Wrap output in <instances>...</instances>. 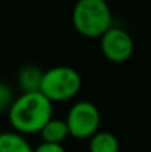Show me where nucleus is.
Instances as JSON below:
<instances>
[{"mask_svg":"<svg viewBox=\"0 0 151 152\" xmlns=\"http://www.w3.org/2000/svg\"><path fill=\"white\" fill-rule=\"evenodd\" d=\"M65 124L70 136L76 139H91L96 132H99V109L89 101L76 102L67 112Z\"/></svg>","mask_w":151,"mask_h":152,"instance_id":"obj_4","label":"nucleus"},{"mask_svg":"<svg viewBox=\"0 0 151 152\" xmlns=\"http://www.w3.org/2000/svg\"><path fill=\"white\" fill-rule=\"evenodd\" d=\"M39 133H40L42 142L59 143V145H62V142L70 136L65 120H59V118H53V117L43 126V129Z\"/></svg>","mask_w":151,"mask_h":152,"instance_id":"obj_7","label":"nucleus"},{"mask_svg":"<svg viewBox=\"0 0 151 152\" xmlns=\"http://www.w3.org/2000/svg\"><path fill=\"white\" fill-rule=\"evenodd\" d=\"M13 92L12 89L4 84V83H0V111H7L13 102Z\"/></svg>","mask_w":151,"mask_h":152,"instance_id":"obj_10","label":"nucleus"},{"mask_svg":"<svg viewBox=\"0 0 151 152\" xmlns=\"http://www.w3.org/2000/svg\"><path fill=\"white\" fill-rule=\"evenodd\" d=\"M0 152H33L28 140L16 132L0 133Z\"/></svg>","mask_w":151,"mask_h":152,"instance_id":"obj_8","label":"nucleus"},{"mask_svg":"<svg viewBox=\"0 0 151 152\" xmlns=\"http://www.w3.org/2000/svg\"><path fill=\"white\" fill-rule=\"evenodd\" d=\"M42 77H43V71L39 66L25 65L19 69L16 81H18V86L22 90V93L39 92L40 84H42Z\"/></svg>","mask_w":151,"mask_h":152,"instance_id":"obj_6","label":"nucleus"},{"mask_svg":"<svg viewBox=\"0 0 151 152\" xmlns=\"http://www.w3.org/2000/svg\"><path fill=\"white\" fill-rule=\"evenodd\" d=\"M119 139L111 132H96L89 140V152H119Z\"/></svg>","mask_w":151,"mask_h":152,"instance_id":"obj_9","label":"nucleus"},{"mask_svg":"<svg viewBox=\"0 0 151 152\" xmlns=\"http://www.w3.org/2000/svg\"><path fill=\"white\" fill-rule=\"evenodd\" d=\"M71 18L74 28L89 39H99L113 27L111 9L105 0H77Z\"/></svg>","mask_w":151,"mask_h":152,"instance_id":"obj_2","label":"nucleus"},{"mask_svg":"<svg viewBox=\"0 0 151 152\" xmlns=\"http://www.w3.org/2000/svg\"><path fill=\"white\" fill-rule=\"evenodd\" d=\"M99 48L108 61L122 64L132 56L133 40L126 30L120 27H111L99 37Z\"/></svg>","mask_w":151,"mask_h":152,"instance_id":"obj_5","label":"nucleus"},{"mask_svg":"<svg viewBox=\"0 0 151 152\" xmlns=\"http://www.w3.org/2000/svg\"><path fill=\"white\" fill-rule=\"evenodd\" d=\"M7 117L13 132L22 136L39 133L52 118V102L40 92L21 93L7 109Z\"/></svg>","mask_w":151,"mask_h":152,"instance_id":"obj_1","label":"nucleus"},{"mask_svg":"<svg viewBox=\"0 0 151 152\" xmlns=\"http://www.w3.org/2000/svg\"><path fill=\"white\" fill-rule=\"evenodd\" d=\"M82 89V75L71 66L58 65L43 71L40 93L52 103L65 102L74 98Z\"/></svg>","mask_w":151,"mask_h":152,"instance_id":"obj_3","label":"nucleus"},{"mask_svg":"<svg viewBox=\"0 0 151 152\" xmlns=\"http://www.w3.org/2000/svg\"><path fill=\"white\" fill-rule=\"evenodd\" d=\"M33 152H65V148L59 143H46L42 142L36 148H33Z\"/></svg>","mask_w":151,"mask_h":152,"instance_id":"obj_11","label":"nucleus"}]
</instances>
